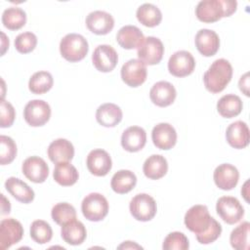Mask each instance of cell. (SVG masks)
I'll list each match as a JSON object with an SVG mask.
<instances>
[{"label":"cell","mask_w":250,"mask_h":250,"mask_svg":"<svg viewBox=\"0 0 250 250\" xmlns=\"http://www.w3.org/2000/svg\"><path fill=\"white\" fill-rule=\"evenodd\" d=\"M184 222L187 229L195 233L200 244H210L222 233L221 224L210 216L205 205L197 204L190 207L185 215Z\"/></svg>","instance_id":"1"},{"label":"cell","mask_w":250,"mask_h":250,"mask_svg":"<svg viewBox=\"0 0 250 250\" xmlns=\"http://www.w3.org/2000/svg\"><path fill=\"white\" fill-rule=\"evenodd\" d=\"M237 7L235 0H203L195 8V16L202 22H215L230 17Z\"/></svg>","instance_id":"2"},{"label":"cell","mask_w":250,"mask_h":250,"mask_svg":"<svg viewBox=\"0 0 250 250\" xmlns=\"http://www.w3.org/2000/svg\"><path fill=\"white\" fill-rule=\"evenodd\" d=\"M232 66L226 59L216 60L203 75L205 88L211 93H220L230 82Z\"/></svg>","instance_id":"3"},{"label":"cell","mask_w":250,"mask_h":250,"mask_svg":"<svg viewBox=\"0 0 250 250\" xmlns=\"http://www.w3.org/2000/svg\"><path fill=\"white\" fill-rule=\"evenodd\" d=\"M89 51L87 39L81 34L68 33L60 42V52L63 59L70 62L83 60Z\"/></svg>","instance_id":"4"},{"label":"cell","mask_w":250,"mask_h":250,"mask_svg":"<svg viewBox=\"0 0 250 250\" xmlns=\"http://www.w3.org/2000/svg\"><path fill=\"white\" fill-rule=\"evenodd\" d=\"M83 216L91 222H99L105 218L108 213V202L106 198L98 192L86 195L81 203Z\"/></svg>","instance_id":"5"},{"label":"cell","mask_w":250,"mask_h":250,"mask_svg":"<svg viewBox=\"0 0 250 250\" xmlns=\"http://www.w3.org/2000/svg\"><path fill=\"white\" fill-rule=\"evenodd\" d=\"M129 209L137 221L147 222L154 218L157 206L153 197L146 193H139L131 199Z\"/></svg>","instance_id":"6"},{"label":"cell","mask_w":250,"mask_h":250,"mask_svg":"<svg viewBox=\"0 0 250 250\" xmlns=\"http://www.w3.org/2000/svg\"><path fill=\"white\" fill-rule=\"evenodd\" d=\"M216 211L220 218L229 225H234L244 216V208L237 198L222 196L216 203Z\"/></svg>","instance_id":"7"},{"label":"cell","mask_w":250,"mask_h":250,"mask_svg":"<svg viewBox=\"0 0 250 250\" xmlns=\"http://www.w3.org/2000/svg\"><path fill=\"white\" fill-rule=\"evenodd\" d=\"M164 54V46L159 38L153 36L145 37L142 44L138 47L137 55L141 62L146 65H153L160 62Z\"/></svg>","instance_id":"8"},{"label":"cell","mask_w":250,"mask_h":250,"mask_svg":"<svg viewBox=\"0 0 250 250\" xmlns=\"http://www.w3.org/2000/svg\"><path fill=\"white\" fill-rule=\"evenodd\" d=\"M51 117V107L43 100H32L28 102L23 109L25 122L32 127H39L46 124Z\"/></svg>","instance_id":"9"},{"label":"cell","mask_w":250,"mask_h":250,"mask_svg":"<svg viewBox=\"0 0 250 250\" xmlns=\"http://www.w3.org/2000/svg\"><path fill=\"white\" fill-rule=\"evenodd\" d=\"M195 67L193 56L185 50L175 52L168 61V70L176 77H185L191 74Z\"/></svg>","instance_id":"10"},{"label":"cell","mask_w":250,"mask_h":250,"mask_svg":"<svg viewBox=\"0 0 250 250\" xmlns=\"http://www.w3.org/2000/svg\"><path fill=\"white\" fill-rule=\"evenodd\" d=\"M146 66L139 59H131L121 67L122 81L130 87L141 86L146 81Z\"/></svg>","instance_id":"11"},{"label":"cell","mask_w":250,"mask_h":250,"mask_svg":"<svg viewBox=\"0 0 250 250\" xmlns=\"http://www.w3.org/2000/svg\"><path fill=\"white\" fill-rule=\"evenodd\" d=\"M23 236L21 224L13 218L4 219L0 223V248L2 250L10 248L18 243Z\"/></svg>","instance_id":"12"},{"label":"cell","mask_w":250,"mask_h":250,"mask_svg":"<svg viewBox=\"0 0 250 250\" xmlns=\"http://www.w3.org/2000/svg\"><path fill=\"white\" fill-rule=\"evenodd\" d=\"M92 62L99 71L110 72L117 64L118 55L110 45H99L93 52Z\"/></svg>","instance_id":"13"},{"label":"cell","mask_w":250,"mask_h":250,"mask_svg":"<svg viewBox=\"0 0 250 250\" xmlns=\"http://www.w3.org/2000/svg\"><path fill=\"white\" fill-rule=\"evenodd\" d=\"M86 165L89 172L97 177H104L108 174L112 167V161L107 151L96 148L89 152Z\"/></svg>","instance_id":"14"},{"label":"cell","mask_w":250,"mask_h":250,"mask_svg":"<svg viewBox=\"0 0 250 250\" xmlns=\"http://www.w3.org/2000/svg\"><path fill=\"white\" fill-rule=\"evenodd\" d=\"M21 170L26 179L36 184L44 183L49 175V167L47 163L39 156H30L26 158L22 163Z\"/></svg>","instance_id":"15"},{"label":"cell","mask_w":250,"mask_h":250,"mask_svg":"<svg viewBox=\"0 0 250 250\" xmlns=\"http://www.w3.org/2000/svg\"><path fill=\"white\" fill-rule=\"evenodd\" d=\"M153 145L163 150L171 149L177 143V132L169 123H159L151 131Z\"/></svg>","instance_id":"16"},{"label":"cell","mask_w":250,"mask_h":250,"mask_svg":"<svg viewBox=\"0 0 250 250\" xmlns=\"http://www.w3.org/2000/svg\"><path fill=\"white\" fill-rule=\"evenodd\" d=\"M214 182L223 190H230L236 187L239 179V172L236 167L229 163H223L214 171Z\"/></svg>","instance_id":"17"},{"label":"cell","mask_w":250,"mask_h":250,"mask_svg":"<svg viewBox=\"0 0 250 250\" xmlns=\"http://www.w3.org/2000/svg\"><path fill=\"white\" fill-rule=\"evenodd\" d=\"M88 29L97 35H105L109 33L114 26L112 16L104 11L91 12L86 18Z\"/></svg>","instance_id":"18"},{"label":"cell","mask_w":250,"mask_h":250,"mask_svg":"<svg viewBox=\"0 0 250 250\" xmlns=\"http://www.w3.org/2000/svg\"><path fill=\"white\" fill-rule=\"evenodd\" d=\"M195 47L204 57L214 56L220 48V38L218 34L211 29H200L195 35Z\"/></svg>","instance_id":"19"},{"label":"cell","mask_w":250,"mask_h":250,"mask_svg":"<svg viewBox=\"0 0 250 250\" xmlns=\"http://www.w3.org/2000/svg\"><path fill=\"white\" fill-rule=\"evenodd\" d=\"M177 92L175 87L167 81L156 82L149 91L151 102L160 107H165L172 104L176 99Z\"/></svg>","instance_id":"20"},{"label":"cell","mask_w":250,"mask_h":250,"mask_svg":"<svg viewBox=\"0 0 250 250\" xmlns=\"http://www.w3.org/2000/svg\"><path fill=\"white\" fill-rule=\"evenodd\" d=\"M226 139L229 145L236 149L244 148L249 144V128L241 120L232 122L226 131Z\"/></svg>","instance_id":"21"},{"label":"cell","mask_w":250,"mask_h":250,"mask_svg":"<svg viewBox=\"0 0 250 250\" xmlns=\"http://www.w3.org/2000/svg\"><path fill=\"white\" fill-rule=\"evenodd\" d=\"M146 143V133L139 126L128 127L121 136V146L129 152H137L144 148Z\"/></svg>","instance_id":"22"},{"label":"cell","mask_w":250,"mask_h":250,"mask_svg":"<svg viewBox=\"0 0 250 250\" xmlns=\"http://www.w3.org/2000/svg\"><path fill=\"white\" fill-rule=\"evenodd\" d=\"M48 156L54 163L68 162L74 156L73 145L66 139H57L48 146Z\"/></svg>","instance_id":"23"},{"label":"cell","mask_w":250,"mask_h":250,"mask_svg":"<svg viewBox=\"0 0 250 250\" xmlns=\"http://www.w3.org/2000/svg\"><path fill=\"white\" fill-rule=\"evenodd\" d=\"M6 190L18 201L21 203H30L34 199L33 189L23 181L16 177H10L5 182Z\"/></svg>","instance_id":"24"},{"label":"cell","mask_w":250,"mask_h":250,"mask_svg":"<svg viewBox=\"0 0 250 250\" xmlns=\"http://www.w3.org/2000/svg\"><path fill=\"white\" fill-rule=\"evenodd\" d=\"M145 36L141 29L135 25H125L116 34V41L120 47L126 50L138 48L144 41Z\"/></svg>","instance_id":"25"},{"label":"cell","mask_w":250,"mask_h":250,"mask_svg":"<svg viewBox=\"0 0 250 250\" xmlns=\"http://www.w3.org/2000/svg\"><path fill=\"white\" fill-rule=\"evenodd\" d=\"M121 108L111 103H106L100 105L96 111V119L99 124L104 127H114L122 120Z\"/></svg>","instance_id":"26"},{"label":"cell","mask_w":250,"mask_h":250,"mask_svg":"<svg viewBox=\"0 0 250 250\" xmlns=\"http://www.w3.org/2000/svg\"><path fill=\"white\" fill-rule=\"evenodd\" d=\"M61 235L67 244L80 245L86 239L87 231L83 223L75 219L62 226Z\"/></svg>","instance_id":"27"},{"label":"cell","mask_w":250,"mask_h":250,"mask_svg":"<svg viewBox=\"0 0 250 250\" xmlns=\"http://www.w3.org/2000/svg\"><path fill=\"white\" fill-rule=\"evenodd\" d=\"M167 171V160L160 154H152L148 156L143 165V172L145 176L150 180H158L164 177Z\"/></svg>","instance_id":"28"},{"label":"cell","mask_w":250,"mask_h":250,"mask_svg":"<svg viewBox=\"0 0 250 250\" xmlns=\"http://www.w3.org/2000/svg\"><path fill=\"white\" fill-rule=\"evenodd\" d=\"M243 104L241 99L234 94L223 96L217 103L219 114L225 118H232L242 111Z\"/></svg>","instance_id":"29"},{"label":"cell","mask_w":250,"mask_h":250,"mask_svg":"<svg viewBox=\"0 0 250 250\" xmlns=\"http://www.w3.org/2000/svg\"><path fill=\"white\" fill-rule=\"evenodd\" d=\"M137 184L136 175L130 170H119L111 178L110 186L114 192L124 194L131 191Z\"/></svg>","instance_id":"30"},{"label":"cell","mask_w":250,"mask_h":250,"mask_svg":"<svg viewBox=\"0 0 250 250\" xmlns=\"http://www.w3.org/2000/svg\"><path fill=\"white\" fill-rule=\"evenodd\" d=\"M53 177L59 185L69 187L77 182L79 175L77 169L69 162H60L55 166Z\"/></svg>","instance_id":"31"},{"label":"cell","mask_w":250,"mask_h":250,"mask_svg":"<svg viewBox=\"0 0 250 250\" xmlns=\"http://www.w3.org/2000/svg\"><path fill=\"white\" fill-rule=\"evenodd\" d=\"M136 17L143 25L147 27H154L161 22L162 13L155 5L145 3L137 9Z\"/></svg>","instance_id":"32"},{"label":"cell","mask_w":250,"mask_h":250,"mask_svg":"<svg viewBox=\"0 0 250 250\" xmlns=\"http://www.w3.org/2000/svg\"><path fill=\"white\" fill-rule=\"evenodd\" d=\"M54 84L53 76L48 71H37L31 75L28 81V89L31 93L42 95L51 90Z\"/></svg>","instance_id":"33"},{"label":"cell","mask_w":250,"mask_h":250,"mask_svg":"<svg viewBox=\"0 0 250 250\" xmlns=\"http://www.w3.org/2000/svg\"><path fill=\"white\" fill-rule=\"evenodd\" d=\"M26 22L25 12L19 7H10L2 14V23L10 30H18Z\"/></svg>","instance_id":"34"},{"label":"cell","mask_w":250,"mask_h":250,"mask_svg":"<svg viewBox=\"0 0 250 250\" xmlns=\"http://www.w3.org/2000/svg\"><path fill=\"white\" fill-rule=\"evenodd\" d=\"M249 229L250 224L248 222H243L232 229L229 235V242L232 248L236 250L249 249Z\"/></svg>","instance_id":"35"},{"label":"cell","mask_w":250,"mask_h":250,"mask_svg":"<svg viewBox=\"0 0 250 250\" xmlns=\"http://www.w3.org/2000/svg\"><path fill=\"white\" fill-rule=\"evenodd\" d=\"M51 216L56 224L62 226L76 219V211L71 204L67 202H61L52 208Z\"/></svg>","instance_id":"36"},{"label":"cell","mask_w":250,"mask_h":250,"mask_svg":"<svg viewBox=\"0 0 250 250\" xmlns=\"http://www.w3.org/2000/svg\"><path fill=\"white\" fill-rule=\"evenodd\" d=\"M30 237L38 244H45L53 237L51 226L43 220H35L30 226Z\"/></svg>","instance_id":"37"},{"label":"cell","mask_w":250,"mask_h":250,"mask_svg":"<svg viewBox=\"0 0 250 250\" xmlns=\"http://www.w3.org/2000/svg\"><path fill=\"white\" fill-rule=\"evenodd\" d=\"M17 155V145L15 141L8 136H0V163L1 165L10 164Z\"/></svg>","instance_id":"38"},{"label":"cell","mask_w":250,"mask_h":250,"mask_svg":"<svg viewBox=\"0 0 250 250\" xmlns=\"http://www.w3.org/2000/svg\"><path fill=\"white\" fill-rule=\"evenodd\" d=\"M162 248L164 250H187L189 248V242L183 232L173 231L165 237Z\"/></svg>","instance_id":"39"},{"label":"cell","mask_w":250,"mask_h":250,"mask_svg":"<svg viewBox=\"0 0 250 250\" xmlns=\"http://www.w3.org/2000/svg\"><path fill=\"white\" fill-rule=\"evenodd\" d=\"M37 45V37L30 31L19 34L15 39L16 50L21 54H28L32 52Z\"/></svg>","instance_id":"40"},{"label":"cell","mask_w":250,"mask_h":250,"mask_svg":"<svg viewBox=\"0 0 250 250\" xmlns=\"http://www.w3.org/2000/svg\"><path fill=\"white\" fill-rule=\"evenodd\" d=\"M16 112L14 106L4 99L1 100L0 104V127H11L15 121Z\"/></svg>","instance_id":"41"},{"label":"cell","mask_w":250,"mask_h":250,"mask_svg":"<svg viewBox=\"0 0 250 250\" xmlns=\"http://www.w3.org/2000/svg\"><path fill=\"white\" fill-rule=\"evenodd\" d=\"M239 90L245 95L249 96V73L246 72L244 75H242L238 81Z\"/></svg>","instance_id":"42"},{"label":"cell","mask_w":250,"mask_h":250,"mask_svg":"<svg viewBox=\"0 0 250 250\" xmlns=\"http://www.w3.org/2000/svg\"><path fill=\"white\" fill-rule=\"evenodd\" d=\"M1 214L6 215L9 214L11 211V204L10 201L4 196V194H1Z\"/></svg>","instance_id":"43"},{"label":"cell","mask_w":250,"mask_h":250,"mask_svg":"<svg viewBox=\"0 0 250 250\" xmlns=\"http://www.w3.org/2000/svg\"><path fill=\"white\" fill-rule=\"evenodd\" d=\"M117 248L118 249H142L143 247L134 241H124Z\"/></svg>","instance_id":"44"},{"label":"cell","mask_w":250,"mask_h":250,"mask_svg":"<svg viewBox=\"0 0 250 250\" xmlns=\"http://www.w3.org/2000/svg\"><path fill=\"white\" fill-rule=\"evenodd\" d=\"M2 34V52H1V56H3L4 55V53H5V51H6V49L7 48H9V39H7L6 38V35H5V33H1Z\"/></svg>","instance_id":"45"},{"label":"cell","mask_w":250,"mask_h":250,"mask_svg":"<svg viewBox=\"0 0 250 250\" xmlns=\"http://www.w3.org/2000/svg\"><path fill=\"white\" fill-rule=\"evenodd\" d=\"M247 184H248V181H246V183L244 184V186H243V188H241V194L243 195V197L245 198V200L247 201V202H249V199H248V191H247V189H248V188H247Z\"/></svg>","instance_id":"46"}]
</instances>
